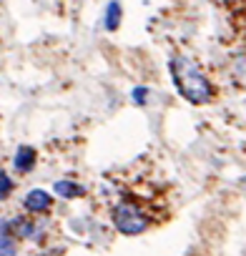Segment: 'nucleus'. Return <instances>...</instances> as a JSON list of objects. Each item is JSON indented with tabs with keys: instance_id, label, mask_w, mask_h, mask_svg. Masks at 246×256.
I'll list each match as a JSON object with an SVG mask.
<instances>
[{
	"instance_id": "obj_3",
	"label": "nucleus",
	"mask_w": 246,
	"mask_h": 256,
	"mask_svg": "<svg viewBox=\"0 0 246 256\" xmlns=\"http://www.w3.org/2000/svg\"><path fill=\"white\" fill-rule=\"evenodd\" d=\"M50 204H53V196H50L46 188H33V191H28L26 198H23V206H26L28 211H33V214L48 211Z\"/></svg>"
},
{
	"instance_id": "obj_8",
	"label": "nucleus",
	"mask_w": 246,
	"mask_h": 256,
	"mask_svg": "<svg viewBox=\"0 0 246 256\" xmlns=\"http://www.w3.org/2000/svg\"><path fill=\"white\" fill-rule=\"evenodd\" d=\"M13 188H16L13 178H10L6 171H0V201H6V198L13 194Z\"/></svg>"
},
{
	"instance_id": "obj_6",
	"label": "nucleus",
	"mask_w": 246,
	"mask_h": 256,
	"mask_svg": "<svg viewBox=\"0 0 246 256\" xmlns=\"http://www.w3.org/2000/svg\"><path fill=\"white\" fill-rule=\"evenodd\" d=\"M53 191H56L58 196H63V198H80V196L86 194V188H83L80 184H76V181H70V178H63V181H56V186H53Z\"/></svg>"
},
{
	"instance_id": "obj_9",
	"label": "nucleus",
	"mask_w": 246,
	"mask_h": 256,
	"mask_svg": "<svg viewBox=\"0 0 246 256\" xmlns=\"http://www.w3.org/2000/svg\"><path fill=\"white\" fill-rule=\"evenodd\" d=\"M131 96H134V103H136V106H146V103H148V88H146V86H136V88L131 90Z\"/></svg>"
},
{
	"instance_id": "obj_2",
	"label": "nucleus",
	"mask_w": 246,
	"mask_h": 256,
	"mask_svg": "<svg viewBox=\"0 0 246 256\" xmlns=\"http://www.w3.org/2000/svg\"><path fill=\"white\" fill-rule=\"evenodd\" d=\"M113 226H116L123 236H138V234L146 231L148 218H146V214H144L136 204L120 201V204L113 208Z\"/></svg>"
},
{
	"instance_id": "obj_5",
	"label": "nucleus",
	"mask_w": 246,
	"mask_h": 256,
	"mask_svg": "<svg viewBox=\"0 0 246 256\" xmlns=\"http://www.w3.org/2000/svg\"><path fill=\"white\" fill-rule=\"evenodd\" d=\"M120 20H123V8H120L118 0H110V3L106 6V10H103V28L108 33H116Z\"/></svg>"
},
{
	"instance_id": "obj_1",
	"label": "nucleus",
	"mask_w": 246,
	"mask_h": 256,
	"mask_svg": "<svg viewBox=\"0 0 246 256\" xmlns=\"http://www.w3.org/2000/svg\"><path fill=\"white\" fill-rule=\"evenodd\" d=\"M168 70H171V78L178 88V93L194 103V106H204L214 98V88L206 78V73L186 56H174L168 60Z\"/></svg>"
},
{
	"instance_id": "obj_7",
	"label": "nucleus",
	"mask_w": 246,
	"mask_h": 256,
	"mask_svg": "<svg viewBox=\"0 0 246 256\" xmlns=\"http://www.w3.org/2000/svg\"><path fill=\"white\" fill-rule=\"evenodd\" d=\"M0 256H18L16 241H13V236H8V234H0Z\"/></svg>"
},
{
	"instance_id": "obj_4",
	"label": "nucleus",
	"mask_w": 246,
	"mask_h": 256,
	"mask_svg": "<svg viewBox=\"0 0 246 256\" xmlns=\"http://www.w3.org/2000/svg\"><path fill=\"white\" fill-rule=\"evenodd\" d=\"M36 161H38L36 148H30V146H18V151H16V156H13V168H16V174H30V171L36 168Z\"/></svg>"
}]
</instances>
